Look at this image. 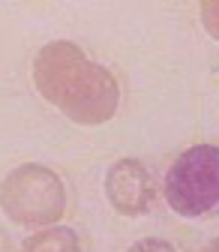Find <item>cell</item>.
Here are the masks:
<instances>
[{
  "label": "cell",
  "mask_w": 219,
  "mask_h": 252,
  "mask_svg": "<svg viewBox=\"0 0 219 252\" xmlns=\"http://www.w3.org/2000/svg\"><path fill=\"white\" fill-rule=\"evenodd\" d=\"M105 198L120 216H141L153 204V180L135 156L117 159L105 174Z\"/></svg>",
  "instance_id": "4"
},
{
  "label": "cell",
  "mask_w": 219,
  "mask_h": 252,
  "mask_svg": "<svg viewBox=\"0 0 219 252\" xmlns=\"http://www.w3.org/2000/svg\"><path fill=\"white\" fill-rule=\"evenodd\" d=\"M201 252H219V237H213V240H210V243H207Z\"/></svg>",
  "instance_id": "8"
},
{
  "label": "cell",
  "mask_w": 219,
  "mask_h": 252,
  "mask_svg": "<svg viewBox=\"0 0 219 252\" xmlns=\"http://www.w3.org/2000/svg\"><path fill=\"white\" fill-rule=\"evenodd\" d=\"M39 96L78 126H102L117 114L120 84L75 42H48L33 57Z\"/></svg>",
  "instance_id": "1"
},
{
  "label": "cell",
  "mask_w": 219,
  "mask_h": 252,
  "mask_svg": "<svg viewBox=\"0 0 219 252\" xmlns=\"http://www.w3.org/2000/svg\"><path fill=\"white\" fill-rule=\"evenodd\" d=\"M0 210L21 228H48L66 213V186L48 165L24 162L0 183Z\"/></svg>",
  "instance_id": "2"
},
{
  "label": "cell",
  "mask_w": 219,
  "mask_h": 252,
  "mask_svg": "<svg viewBox=\"0 0 219 252\" xmlns=\"http://www.w3.org/2000/svg\"><path fill=\"white\" fill-rule=\"evenodd\" d=\"M162 195L165 204L183 219H198L219 210V147H186L165 171Z\"/></svg>",
  "instance_id": "3"
},
{
  "label": "cell",
  "mask_w": 219,
  "mask_h": 252,
  "mask_svg": "<svg viewBox=\"0 0 219 252\" xmlns=\"http://www.w3.org/2000/svg\"><path fill=\"white\" fill-rule=\"evenodd\" d=\"M198 9H201V24L207 30V36L219 42V0H204Z\"/></svg>",
  "instance_id": "6"
},
{
  "label": "cell",
  "mask_w": 219,
  "mask_h": 252,
  "mask_svg": "<svg viewBox=\"0 0 219 252\" xmlns=\"http://www.w3.org/2000/svg\"><path fill=\"white\" fill-rule=\"evenodd\" d=\"M126 252H177L168 240H162V237H141V240H135Z\"/></svg>",
  "instance_id": "7"
},
{
  "label": "cell",
  "mask_w": 219,
  "mask_h": 252,
  "mask_svg": "<svg viewBox=\"0 0 219 252\" xmlns=\"http://www.w3.org/2000/svg\"><path fill=\"white\" fill-rule=\"evenodd\" d=\"M18 252H81V243H78V234L66 225H48V228H39L33 231L21 246Z\"/></svg>",
  "instance_id": "5"
}]
</instances>
